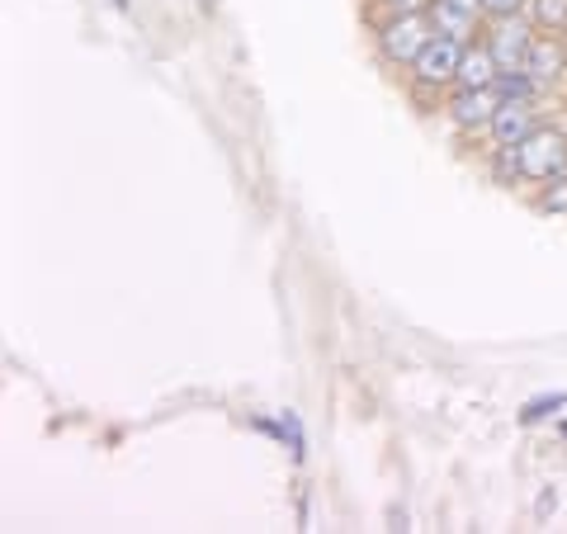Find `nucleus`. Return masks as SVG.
Wrapping results in <instances>:
<instances>
[{
    "mask_svg": "<svg viewBox=\"0 0 567 534\" xmlns=\"http://www.w3.org/2000/svg\"><path fill=\"white\" fill-rule=\"evenodd\" d=\"M435 39V20L431 10H412V14H379L374 20V43H379V58L388 66H402L412 71V62L421 58V48Z\"/></svg>",
    "mask_w": 567,
    "mask_h": 534,
    "instance_id": "nucleus-1",
    "label": "nucleus"
},
{
    "mask_svg": "<svg viewBox=\"0 0 567 534\" xmlns=\"http://www.w3.org/2000/svg\"><path fill=\"white\" fill-rule=\"evenodd\" d=\"M516 162H520V181H529V185L558 181V175H567V133L558 123H539L516 147Z\"/></svg>",
    "mask_w": 567,
    "mask_h": 534,
    "instance_id": "nucleus-2",
    "label": "nucleus"
},
{
    "mask_svg": "<svg viewBox=\"0 0 567 534\" xmlns=\"http://www.w3.org/2000/svg\"><path fill=\"white\" fill-rule=\"evenodd\" d=\"M458 62H464V43L450 39V33H435V39L421 48V58L412 62L416 95H445V91H454V85H458Z\"/></svg>",
    "mask_w": 567,
    "mask_h": 534,
    "instance_id": "nucleus-3",
    "label": "nucleus"
},
{
    "mask_svg": "<svg viewBox=\"0 0 567 534\" xmlns=\"http://www.w3.org/2000/svg\"><path fill=\"white\" fill-rule=\"evenodd\" d=\"M502 85H454L450 91V100H445V114H450V123L458 133H468V137H477V133H487L492 129V119H496V110H502Z\"/></svg>",
    "mask_w": 567,
    "mask_h": 534,
    "instance_id": "nucleus-4",
    "label": "nucleus"
},
{
    "mask_svg": "<svg viewBox=\"0 0 567 534\" xmlns=\"http://www.w3.org/2000/svg\"><path fill=\"white\" fill-rule=\"evenodd\" d=\"M487 48H492V58L502 71H525L529 62V48H535L539 39V29L529 24V14H511V20H492V29L483 33Z\"/></svg>",
    "mask_w": 567,
    "mask_h": 534,
    "instance_id": "nucleus-5",
    "label": "nucleus"
},
{
    "mask_svg": "<svg viewBox=\"0 0 567 534\" xmlns=\"http://www.w3.org/2000/svg\"><path fill=\"white\" fill-rule=\"evenodd\" d=\"M535 129H539L535 100H529V95H506L502 110H496V119H492L487 137H492V147H520V142Z\"/></svg>",
    "mask_w": 567,
    "mask_h": 534,
    "instance_id": "nucleus-6",
    "label": "nucleus"
},
{
    "mask_svg": "<svg viewBox=\"0 0 567 534\" xmlns=\"http://www.w3.org/2000/svg\"><path fill=\"white\" fill-rule=\"evenodd\" d=\"M525 76L539 85V91H554V85L567 81V39L563 33H539L535 48H529Z\"/></svg>",
    "mask_w": 567,
    "mask_h": 534,
    "instance_id": "nucleus-7",
    "label": "nucleus"
},
{
    "mask_svg": "<svg viewBox=\"0 0 567 534\" xmlns=\"http://www.w3.org/2000/svg\"><path fill=\"white\" fill-rule=\"evenodd\" d=\"M431 20L435 33H450L458 43H473L483 33V0H431Z\"/></svg>",
    "mask_w": 567,
    "mask_h": 534,
    "instance_id": "nucleus-8",
    "label": "nucleus"
},
{
    "mask_svg": "<svg viewBox=\"0 0 567 534\" xmlns=\"http://www.w3.org/2000/svg\"><path fill=\"white\" fill-rule=\"evenodd\" d=\"M502 81V66H496L487 39L464 43V62H458V85H496Z\"/></svg>",
    "mask_w": 567,
    "mask_h": 534,
    "instance_id": "nucleus-9",
    "label": "nucleus"
},
{
    "mask_svg": "<svg viewBox=\"0 0 567 534\" xmlns=\"http://www.w3.org/2000/svg\"><path fill=\"white\" fill-rule=\"evenodd\" d=\"M525 14L539 33H567V0H529Z\"/></svg>",
    "mask_w": 567,
    "mask_h": 534,
    "instance_id": "nucleus-10",
    "label": "nucleus"
},
{
    "mask_svg": "<svg viewBox=\"0 0 567 534\" xmlns=\"http://www.w3.org/2000/svg\"><path fill=\"white\" fill-rule=\"evenodd\" d=\"M563 407H567V393H563V388H554V393L529 398V402L520 407V412H516V421H520L525 431H529V425H539V421H554V417L563 412Z\"/></svg>",
    "mask_w": 567,
    "mask_h": 534,
    "instance_id": "nucleus-11",
    "label": "nucleus"
},
{
    "mask_svg": "<svg viewBox=\"0 0 567 534\" xmlns=\"http://www.w3.org/2000/svg\"><path fill=\"white\" fill-rule=\"evenodd\" d=\"M279 444L293 454V464L308 459V440H303V421H298V412H279Z\"/></svg>",
    "mask_w": 567,
    "mask_h": 534,
    "instance_id": "nucleus-12",
    "label": "nucleus"
},
{
    "mask_svg": "<svg viewBox=\"0 0 567 534\" xmlns=\"http://www.w3.org/2000/svg\"><path fill=\"white\" fill-rule=\"evenodd\" d=\"M492 181H496V185H520L516 147H492Z\"/></svg>",
    "mask_w": 567,
    "mask_h": 534,
    "instance_id": "nucleus-13",
    "label": "nucleus"
},
{
    "mask_svg": "<svg viewBox=\"0 0 567 534\" xmlns=\"http://www.w3.org/2000/svg\"><path fill=\"white\" fill-rule=\"evenodd\" d=\"M539 213H554V218H567V175H558V181H548L539 189V199H535Z\"/></svg>",
    "mask_w": 567,
    "mask_h": 534,
    "instance_id": "nucleus-14",
    "label": "nucleus"
},
{
    "mask_svg": "<svg viewBox=\"0 0 567 534\" xmlns=\"http://www.w3.org/2000/svg\"><path fill=\"white\" fill-rule=\"evenodd\" d=\"M529 0H483V14L487 20H511V14H525Z\"/></svg>",
    "mask_w": 567,
    "mask_h": 534,
    "instance_id": "nucleus-15",
    "label": "nucleus"
},
{
    "mask_svg": "<svg viewBox=\"0 0 567 534\" xmlns=\"http://www.w3.org/2000/svg\"><path fill=\"white\" fill-rule=\"evenodd\" d=\"M379 14H412V10H431V0H374Z\"/></svg>",
    "mask_w": 567,
    "mask_h": 534,
    "instance_id": "nucleus-16",
    "label": "nucleus"
},
{
    "mask_svg": "<svg viewBox=\"0 0 567 534\" xmlns=\"http://www.w3.org/2000/svg\"><path fill=\"white\" fill-rule=\"evenodd\" d=\"M554 506H558V487L548 483V487L539 492V502H535V515H539V521H548V515H554Z\"/></svg>",
    "mask_w": 567,
    "mask_h": 534,
    "instance_id": "nucleus-17",
    "label": "nucleus"
},
{
    "mask_svg": "<svg viewBox=\"0 0 567 534\" xmlns=\"http://www.w3.org/2000/svg\"><path fill=\"white\" fill-rule=\"evenodd\" d=\"M251 431H260V435L279 440V421H270V417H251Z\"/></svg>",
    "mask_w": 567,
    "mask_h": 534,
    "instance_id": "nucleus-18",
    "label": "nucleus"
},
{
    "mask_svg": "<svg viewBox=\"0 0 567 534\" xmlns=\"http://www.w3.org/2000/svg\"><path fill=\"white\" fill-rule=\"evenodd\" d=\"M110 6H114L118 14H128V10H133V0H110Z\"/></svg>",
    "mask_w": 567,
    "mask_h": 534,
    "instance_id": "nucleus-19",
    "label": "nucleus"
}]
</instances>
